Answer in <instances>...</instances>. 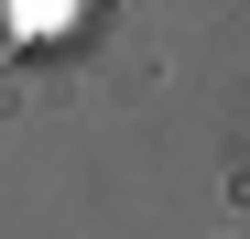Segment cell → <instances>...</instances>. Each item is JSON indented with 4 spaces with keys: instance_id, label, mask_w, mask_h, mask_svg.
I'll use <instances>...</instances> for the list:
<instances>
[{
    "instance_id": "obj_1",
    "label": "cell",
    "mask_w": 250,
    "mask_h": 239,
    "mask_svg": "<svg viewBox=\"0 0 250 239\" xmlns=\"http://www.w3.org/2000/svg\"><path fill=\"white\" fill-rule=\"evenodd\" d=\"M22 44V0H0V55H11Z\"/></svg>"
}]
</instances>
